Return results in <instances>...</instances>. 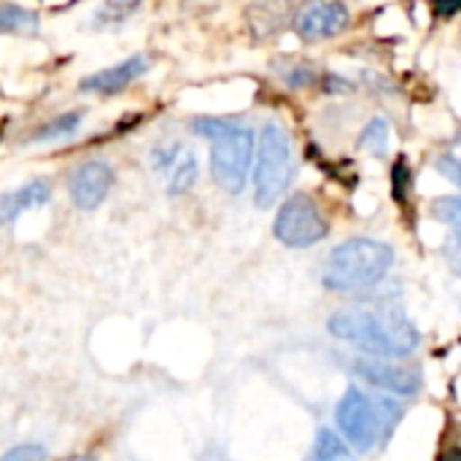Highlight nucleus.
<instances>
[{
    "mask_svg": "<svg viewBox=\"0 0 461 461\" xmlns=\"http://www.w3.org/2000/svg\"><path fill=\"white\" fill-rule=\"evenodd\" d=\"M81 124V111H68V113H59L57 119L46 122L43 127H38V132L32 135L35 143H49V140H62V138H70L76 135Z\"/></svg>",
    "mask_w": 461,
    "mask_h": 461,
    "instance_id": "15",
    "label": "nucleus"
},
{
    "mask_svg": "<svg viewBox=\"0 0 461 461\" xmlns=\"http://www.w3.org/2000/svg\"><path fill=\"white\" fill-rule=\"evenodd\" d=\"M149 70V59L143 54H132L105 70H97L92 76H86L81 81V89L84 92H103V95H113V92H122L127 89L132 81H138L143 73Z\"/></svg>",
    "mask_w": 461,
    "mask_h": 461,
    "instance_id": "10",
    "label": "nucleus"
},
{
    "mask_svg": "<svg viewBox=\"0 0 461 461\" xmlns=\"http://www.w3.org/2000/svg\"><path fill=\"white\" fill-rule=\"evenodd\" d=\"M51 197V186L46 178H32L30 184L19 186L16 192H5L0 194V224L14 221L19 213L30 211V208H41L46 205Z\"/></svg>",
    "mask_w": 461,
    "mask_h": 461,
    "instance_id": "11",
    "label": "nucleus"
},
{
    "mask_svg": "<svg viewBox=\"0 0 461 461\" xmlns=\"http://www.w3.org/2000/svg\"><path fill=\"white\" fill-rule=\"evenodd\" d=\"M297 173L294 146L278 122H267L254 146V200L259 208L276 205Z\"/></svg>",
    "mask_w": 461,
    "mask_h": 461,
    "instance_id": "4",
    "label": "nucleus"
},
{
    "mask_svg": "<svg viewBox=\"0 0 461 461\" xmlns=\"http://www.w3.org/2000/svg\"><path fill=\"white\" fill-rule=\"evenodd\" d=\"M273 232L289 249H308V246L321 243L330 235V221L321 205L311 194L297 192V194H289L284 205L278 208Z\"/></svg>",
    "mask_w": 461,
    "mask_h": 461,
    "instance_id": "6",
    "label": "nucleus"
},
{
    "mask_svg": "<svg viewBox=\"0 0 461 461\" xmlns=\"http://www.w3.org/2000/svg\"><path fill=\"white\" fill-rule=\"evenodd\" d=\"M113 186V167L103 159L81 162L70 176V200L78 211H95Z\"/></svg>",
    "mask_w": 461,
    "mask_h": 461,
    "instance_id": "8",
    "label": "nucleus"
},
{
    "mask_svg": "<svg viewBox=\"0 0 461 461\" xmlns=\"http://www.w3.org/2000/svg\"><path fill=\"white\" fill-rule=\"evenodd\" d=\"M62 461H97L95 456H84V454H78V456H68V459Z\"/></svg>",
    "mask_w": 461,
    "mask_h": 461,
    "instance_id": "23",
    "label": "nucleus"
},
{
    "mask_svg": "<svg viewBox=\"0 0 461 461\" xmlns=\"http://www.w3.org/2000/svg\"><path fill=\"white\" fill-rule=\"evenodd\" d=\"M389 135H392L389 122L384 116H375L365 124V130L359 135V146L373 157H384L389 151Z\"/></svg>",
    "mask_w": 461,
    "mask_h": 461,
    "instance_id": "16",
    "label": "nucleus"
},
{
    "mask_svg": "<svg viewBox=\"0 0 461 461\" xmlns=\"http://www.w3.org/2000/svg\"><path fill=\"white\" fill-rule=\"evenodd\" d=\"M408 186H411V170H408V162L400 159V162L394 165V176H392L394 200H405V197H408Z\"/></svg>",
    "mask_w": 461,
    "mask_h": 461,
    "instance_id": "19",
    "label": "nucleus"
},
{
    "mask_svg": "<svg viewBox=\"0 0 461 461\" xmlns=\"http://www.w3.org/2000/svg\"><path fill=\"white\" fill-rule=\"evenodd\" d=\"M313 81V68H308V65H294L292 68V73H286V84L289 86H305V84H311Z\"/></svg>",
    "mask_w": 461,
    "mask_h": 461,
    "instance_id": "20",
    "label": "nucleus"
},
{
    "mask_svg": "<svg viewBox=\"0 0 461 461\" xmlns=\"http://www.w3.org/2000/svg\"><path fill=\"white\" fill-rule=\"evenodd\" d=\"M330 332L338 340H346L375 359H405L411 357L421 335L413 321L397 308H373V305H351L340 308L327 321Z\"/></svg>",
    "mask_w": 461,
    "mask_h": 461,
    "instance_id": "1",
    "label": "nucleus"
},
{
    "mask_svg": "<svg viewBox=\"0 0 461 461\" xmlns=\"http://www.w3.org/2000/svg\"><path fill=\"white\" fill-rule=\"evenodd\" d=\"M167 176H170L167 178V192L170 194H186L194 186V181H197V159H194V154L181 149V154L176 157V162L167 170Z\"/></svg>",
    "mask_w": 461,
    "mask_h": 461,
    "instance_id": "12",
    "label": "nucleus"
},
{
    "mask_svg": "<svg viewBox=\"0 0 461 461\" xmlns=\"http://www.w3.org/2000/svg\"><path fill=\"white\" fill-rule=\"evenodd\" d=\"M432 213H435V219H440V221H446V224H451L456 230L461 216L459 197H440V200H435Z\"/></svg>",
    "mask_w": 461,
    "mask_h": 461,
    "instance_id": "17",
    "label": "nucleus"
},
{
    "mask_svg": "<svg viewBox=\"0 0 461 461\" xmlns=\"http://www.w3.org/2000/svg\"><path fill=\"white\" fill-rule=\"evenodd\" d=\"M0 461H46V448L38 443H22L3 454Z\"/></svg>",
    "mask_w": 461,
    "mask_h": 461,
    "instance_id": "18",
    "label": "nucleus"
},
{
    "mask_svg": "<svg viewBox=\"0 0 461 461\" xmlns=\"http://www.w3.org/2000/svg\"><path fill=\"white\" fill-rule=\"evenodd\" d=\"M313 454H316V461H357L354 451L346 446V440L327 427H321L316 432Z\"/></svg>",
    "mask_w": 461,
    "mask_h": 461,
    "instance_id": "14",
    "label": "nucleus"
},
{
    "mask_svg": "<svg viewBox=\"0 0 461 461\" xmlns=\"http://www.w3.org/2000/svg\"><path fill=\"white\" fill-rule=\"evenodd\" d=\"M394 265V249L375 238L340 243L324 267V286L332 292H365L378 286Z\"/></svg>",
    "mask_w": 461,
    "mask_h": 461,
    "instance_id": "3",
    "label": "nucleus"
},
{
    "mask_svg": "<svg viewBox=\"0 0 461 461\" xmlns=\"http://www.w3.org/2000/svg\"><path fill=\"white\" fill-rule=\"evenodd\" d=\"M384 408L386 411H381V400L367 397L362 389H346V394L338 402L335 419L340 438L351 451H373L381 443V435H386L394 419H400V408H394L392 402H386Z\"/></svg>",
    "mask_w": 461,
    "mask_h": 461,
    "instance_id": "5",
    "label": "nucleus"
},
{
    "mask_svg": "<svg viewBox=\"0 0 461 461\" xmlns=\"http://www.w3.org/2000/svg\"><path fill=\"white\" fill-rule=\"evenodd\" d=\"M0 32H38V14L19 3H0Z\"/></svg>",
    "mask_w": 461,
    "mask_h": 461,
    "instance_id": "13",
    "label": "nucleus"
},
{
    "mask_svg": "<svg viewBox=\"0 0 461 461\" xmlns=\"http://www.w3.org/2000/svg\"><path fill=\"white\" fill-rule=\"evenodd\" d=\"M194 132L211 140V173L227 194H240L254 162V132L224 119H194Z\"/></svg>",
    "mask_w": 461,
    "mask_h": 461,
    "instance_id": "2",
    "label": "nucleus"
},
{
    "mask_svg": "<svg viewBox=\"0 0 461 461\" xmlns=\"http://www.w3.org/2000/svg\"><path fill=\"white\" fill-rule=\"evenodd\" d=\"M438 170H440L446 178H451L454 184H459V162H456V157H454V154L440 157V159H438Z\"/></svg>",
    "mask_w": 461,
    "mask_h": 461,
    "instance_id": "21",
    "label": "nucleus"
},
{
    "mask_svg": "<svg viewBox=\"0 0 461 461\" xmlns=\"http://www.w3.org/2000/svg\"><path fill=\"white\" fill-rule=\"evenodd\" d=\"M435 11H438L440 16H451V14H456V11H459V3H454V5H438Z\"/></svg>",
    "mask_w": 461,
    "mask_h": 461,
    "instance_id": "22",
    "label": "nucleus"
},
{
    "mask_svg": "<svg viewBox=\"0 0 461 461\" xmlns=\"http://www.w3.org/2000/svg\"><path fill=\"white\" fill-rule=\"evenodd\" d=\"M348 22L351 14L343 3H311L297 14L294 30L305 41H321V38L340 35L348 27Z\"/></svg>",
    "mask_w": 461,
    "mask_h": 461,
    "instance_id": "9",
    "label": "nucleus"
},
{
    "mask_svg": "<svg viewBox=\"0 0 461 461\" xmlns=\"http://www.w3.org/2000/svg\"><path fill=\"white\" fill-rule=\"evenodd\" d=\"M354 370L362 381L370 386L389 392L394 397H413L421 392L424 378L421 370L413 365H402L397 359H375V357H362L354 362Z\"/></svg>",
    "mask_w": 461,
    "mask_h": 461,
    "instance_id": "7",
    "label": "nucleus"
}]
</instances>
